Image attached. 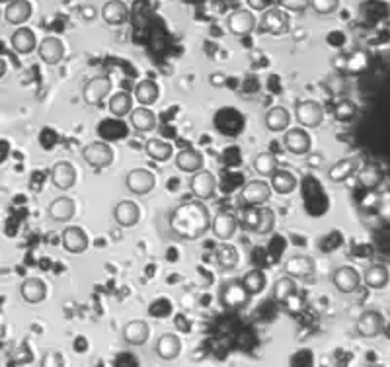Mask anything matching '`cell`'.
I'll return each instance as SVG.
<instances>
[{
  "mask_svg": "<svg viewBox=\"0 0 390 367\" xmlns=\"http://www.w3.org/2000/svg\"><path fill=\"white\" fill-rule=\"evenodd\" d=\"M211 213L203 200H193L174 207L168 219L170 231L183 240H197L211 231Z\"/></svg>",
  "mask_w": 390,
  "mask_h": 367,
  "instance_id": "cell-1",
  "label": "cell"
},
{
  "mask_svg": "<svg viewBox=\"0 0 390 367\" xmlns=\"http://www.w3.org/2000/svg\"><path fill=\"white\" fill-rule=\"evenodd\" d=\"M80 157H82V160L86 162L88 167L96 168V170H102V168L112 167L113 160H115V153H113L110 143L94 141V143H88L86 147H82Z\"/></svg>",
  "mask_w": 390,
  "mask_h": 367,
  "instance_id": "cell-2",
  "label": "cell"
},
{
  "mask_svg": "<svg viewBox=\"0 0 390 367\" xmlns=\"http://www.w3.org/2000/svg\"><path fill=\"white\" fill-rule=\"evenodd\" d=\"M326 112L318 100H301L295 104V120L304 129H316L324 123Z\"/></svg>",
  "mask_w": 390,
  "mask_h": 367,
  "instance_id": "cell-3",
  "label": "cell"
},
{
  "mask_svg": "<svg viewBox=\"0 0 390 367\" xmlns=\"http://www.w3.org/2000/svg\"><path fill=\"white\" fill-rule=\"evenodd\" d=\"M260 27L266 32V34H271V35L287 34V32L291 30V18H289V12L281 8L279 4L269 6L268 10H264V12H261Z\"/></svg>",
  "mask_w": 390,
  "mask_h": 367,
  "instance_id": "cell-4",
  "label": "cell"
},
{
  "mask_svg": "<svg viewBox=\"0 0 390 367\" xmlns=\"http://www.w3.org/2000/svg\"><path fill=\"white\" fill-rule=\"evenodd\" d=\"M110 92H112V77L110 75H98V77H92L82 86V100L88 105H100Z\"/></svg>",
  "mask_w": 390,
  "mask_h": 367,
  "instance_id": "cell-5",
  "label": "cell"
},
{
  "mask_svg": "<svg viewBox=\"0 0 390 367\" xmlns=\"http://www.w3.org/2000/svg\"><path fill=\"white\" fill-rule=\"evenodd\" d=\"M283 147L287 153L295 155V157H306L311 155L312 139L306 133L304 127H287L283 131Z\"/></svg>",
  "mask_w": 390,
  "mask_h": 367,
  "instance_id": "cell-6",
  "label": "cell"
},
{
  "mask_svg": "<svg viewBox=\"0 0 390 367\" xmlns=\"http://www.w3.org/2000/svg\"><path fill=\"white\" fill-rule=\"evenodd\" d=\"M250 297L252 295L248 293V289L244 288L242 280L223 283V285H221V291H219V301H221V305L228 307V309H242V307L248 305Z\"/></svg>",
  "mask_w": 390,
  "mask_h": 367,
  "instance_id": "cell-7",
  "label": "cell"
},
{
  "mask_svg": "<svg viewBox=\"0 0 390 367\" xmlns=\"http://www.w3.org/2000/svg\"><path fill=\"white\" fill-rule=\"evenodd\" d=\"M330 280L339 293H356L359 285L363 283L361 273L353 266H338L336 270L332 271Z\"/></svg>",
  "mask_w": 390,
  "mask_h": 367,
  "instance_id": "cell-8",
  "label": "cell"
},
{
  "mask_svg": "<svg viewBox=\"0 0 390 367\" xmlns=\"http://www.w3.org/2000/svg\"><path fill=\"white\" fill-rule=\"evenodd\" d=\"M190 192L197 198V200H209L217 192V176L211 170L201 168L197 172L190 174Z\"/></svg>",
  "mask_w": 390,
  "mask_h": 367,
  "instance_id": "cell-9",
  "label": "cell"
},
{
  "mask_svg": "<svg viewBox=\"0 0 390 367\" xmlns=\"http://www.w3.org/2000/svg\"><path fill=\"white\" fill-rule=\"evenodd\" d=\"M77 168L69 160H57L51 167L49 172V180H51L53 188L61 190V192H69L77 186Z\"/></svg>",
  "mask_w": 390,
  "mask_h": 367,
  "instance_id": "cell-10",
  "label": "cell"
},
{
  "mask_svg": "<svg viewBox=\"0 0 390 367\" xmlns=\"http://www.w3.org/2000/svg\"><path fill=\"white\" fill-rule=\"evenodd\" d=\"M125 186L133 195H147L155 190L156 176L147 168H133L125 176Z\"/></svg>",
  "mask_w": 390,
  "mask_h": 367,
  "instance_id": "cell-11",
  "label": "cell"
},
{
  "mask_svg": "<svg viewBox=\"0 0 390 367\" xmlns=\"http://www.w3.org/2000/svg\"><path fill=\"white\" fill-rule=\"evenodd\" d=\"M314 271H316V262L308 254L289 256L285 264H283V273L295 278V280H308V278L314 276Z\"/></svg>",
  "mask_w": 390,
  "mask_h": 367,
  "instance_id": "cell-12",
  "label": "cell"
},
{
  "mask_svg": "<svg viewBox=\"0 0 390 367\" xmlns=\"http://www.w3.org/2000/svg\"><path fill=\"white\" fill-rule=\"evenodd\" d=\"M384 328V316L375 309L363 311L356 321V330L361 338H377Z\"/></svg>",
  "mask_w": 390,
  "mask_h": 367,
  "instance_id": "cell-13",
  "label": "cell"
},
{
  "mask_svg": "<svg viewBox=\"0 0 390 367\" xmlns=\"http://www.w3.org/2000/svg\"><path fill=\"white\" fill-rule=\"evenodd\" d=\"M37 53L47 67H57L65 59V44L57 35H47L37 45Z\"/></svg>",
  "mask_w": 390,
  "mask_h": 367,
  "instance_id": "cell-14",
  "label": "cell"
},
{
  "mask_svg": "<svg viewBox=\"0 0 390 367\" xmlns=\"http://www.w3.org/2000/svg\"><path fill=\"white\" fill-rule=\"evenodd\" d=\"M256 26H258V20L252 10H234L233 14L226 18V27L236 37L250 35L256 30Z\"/></svg>",
  "mask_w": 390,
  "mask_h": 367,
  "instance_id": "cell-15",
  "label": "cell"
},
{
  "mask_svg": "<svg viewBox=\"0 0 390 367\" xmlns=\"http://www.w3.org/2000/svg\"><path fill=\"white\" fill-rule=\"evenodd\" d=\"M271 186L261 180H252L240 190V203L242 205H266L271 198Z\"/></svg>",
  "mask_w": 390,
  "mask_h": 367,
  "instance_id": "cell-16",
  "label": "cell"
},
{
  "mask_svg": "<svg viewBox=\"0 0 390 367\" xmlns=\"http://www.w3.org/2000/svg\"><path fill=\"white\" fill-rule=\"evenodd\" d=\"M61 245L69 254H82L88 250L90 238H88L84 228L78 227V225H70L63 231Z\"/></svg>",
  "mask_w": 390,
  "mask_h": 367,
  "instance_id": "cell-17",
  "label": "cell"
},
{
  "mask_svg": "<svg viewBox=\"0 0 390 367\" xmlns=\"http://www.w3.org/2000/svg\"><path fill=\"white\" fill-rule=\"evenodd\" d=\"M123 342L131 346V348H139V346H145L147 340L150 338V324L143 318H135V321H129V323L123 326Z\"/></svg>",
  "mask_w": 390,
  "mask_h": 367,
  "instance_id": "cell-18",
  "label": "cell"
},
{
  "mask_svg": "<svg viewBox=\"0 0 390 367\" xmlns=\"http://www.w3.org/2000/svg\"><path fill=\"white\" fill-rule=\"evenodd\" d=\"M236 228H238V217L233 215V213H226V211L217 213L213 217V221H211V233L221 243L230 240L236 235Z\"/></svg>",
  "mask_w": 390,
  "mask_h": 367,
  "instance_id": "cell-19",
  "label": "cell"
},
{
  "mask_svg": "<svg viewBox=\"0 0 390 367\" xmlns=\"http://www.w3.org/2000/svg\"><path fill=\"white\" fill-rule=\"evenodd\" d=\"M183 350L182 338L176 333H164L160 334V338L156 340L155 352L158 358L162 361H174L176 358H180V354Z\"/></svg>",
  "mask_w": 390,
  "mask_h": 367,
  "instance_id": "cell-20",
  "label": "cell"
},
{
  "mask_svg": "<svg viewBox=\"0 0 390 367\" xmlns=\"http://www.w3.org/2000/svg\"><path fill=\"white\" fill-rule=\"evenodd\" d=\"M47 215L55 223H69L70 219L77 215V203L72 198H67V195L55 198L47 205Z\"/></svg>",
  "mask_w": 390,
  "mask_h": 367,
  "instance_id": "cell-21",
  "label": "cell"
},
{
  "mask_svg": "<svg viewBox=\"0 0 390 367\" xmlns=\"http://www.w3.org/2000/svg\"><path fill=\"white\" fill-rule=\"evenodd\" d=\"M113 219H115V223H117V225L123 228L135 227L141 219L139 205L131 200L119 201V203L113 207Z\"/></svg>",
  "mask_w": 390,
  "mask_h": 367,
  "instance_id": "cell-22",
  "label": "cell"
},
{
  "mask_svg": "<svg viewBox=\"0 0 390 367\" xmlns=\"http://www.w3.org/2000/svg\"><path fill=\"white\" fill-rule=\"evenodd\" d=\"M129 123L135 131L150 133L156 129V114L150 110V105H139L129 112Z\"/></svg>",
  "mask_w": 390,
  "mask_h": 367,
  "instance_id": "cell-23",
  "label": "cell"
},
{
  "mask_svg": "<svg viewBox=\"0 0 390 367\" xmlns=\"http://www.w3.org/2000/svg\"><path fill=\"white\" fill-rule=\"evenodd\" d=\"M357 167H359V158L357 157L339 158L338 162H334V165L328 168L326 178H328V182L332 184L346 182L347 178H351V176L356 174Z\"/></svg>",
  "mask_w": 390,
  "mask_h": 367,
  "instance_id": "cell-24",
  "label": "cell"
},
{
  "mask_svg": "<svg viewBox=\"0 0 390 367\" xmlns=\"http://www.w3.org/2000/svg\"><path fill=\"white\" fill-rule=\"evenodd\" d=\"M20 297L30 305H37L47 297V285L39 278H26L20 283Z\"/></svg>",
  "mask_w": 390,
  "mask_h": 367,
  "instance_id": "cell-25",
  "label": "cell"
},
{
  "mask_svg": "<svg viewBox=\"0 0 390 367\" xmlns=\"http://www.w3.org/2000/svg\"><path fill=\"white\" fill-rule=\"evenodd\" d=\"M174 165L180 172H186V174H193L201 168L205 167V158L201 155L200 150L195 149H183L180 150L176 157H174Z\"/></svg>",
  "mask_w": 390,
  "mask_h": 367,
  "instance_id": "cell-26",
  "label": "cell"
},
{
  "mask_svg": "<svg viewBox=\"0 0 390 367\" xmlns=\"http://www.w3.org/2000/svg\"><path fill=\"white\" fill-rule=\"evenodd\" d=\"M10 45L18 55H30L37 49V37H35L34 30L26 26H20L10 37Z\"/></svg>",
  "mask_w": 390,
  "mask_h": 367,
  "instance_id": "cell-27",
  "label": "cell"
},
{
  "mask_svg": "<svg viewBox=\"0 0 390 367\" xmlns=\"http://www.w3.org/2000/svg\"><path fill=\"white\" fill-rule=\"evenodd\" d=\"M32 2L30 0H12L8 6L4 8V20L12 26H22L32 18Z\"/></svg>",
  "mask_w": 390,
  "mask_h": 367,
  "instance_id": "cell-28",
  "label": "cell"
},
{
  "mask_svg": "<svg viewBox=\"0 0 390 367\" xmlns=\"http://www.w3.org/2000/svg\"><path fill=\"white\" fill-rule=\"evenodd\" d=\"M102 18L110 26H122L129 18V8L123 0H108L102 8Z\"/></svg>",
  "mask_w": 390,
  "mask_h": 367,
  "instance_id": "cell-29",
  "label": "cell"
},
{
  "mask_svg": "<svg viewBox=\"0 0 390 367\" xmlns=\"http://www.w3.org/2000/svg\"><path fill=\"white\" fill-rule=\"evenodd\" d=\"M361 278H363V283L367 285V288L382 289L389 285L390 271L384 264H371V266H367V268H365V271L361 273Z\"/></svg>",
  "mask_w": 390,
  "mask_h": 367,
  "instance_id": "cell-30",
  "label": "cell"
},
{
  "mask_svg": "<svg viewBox=\"0 0 390 367\" xmlns=\"http://www.w3.org/2000/svg\"><path fill=\"white\" fill-rule=\"evenodd\" d=\"M271 178V190L279 195H287V193H293L297 190V176L291 172V170H283V168H278L273 174L269 176Z\"/></svg>",
  "mask_w": 390,
  "mask_h": 367,
  "instance_id": "cell-31",
  "label": "cell"
},
{
  "mask_svg": "<svg viewBox=\"0 0 390 367\" xmlns=\"http://www.w3.org/2000/svg\"><path fill=\"white\" fill-rule=\"evenodd\" d=\"M264 123H266L268 131L283 133L289 127V123H291V114L283 105H273L271 110H268V114L264 117Z\"/></svg>",
  "mask_w": 390,
  "mask_h": 367,
  "instance_id": "cell-32",
  "label": "cell"
},
{
  "mask_svg": "<svg viewBox=\"0 0 390 367\" xmlns=\"http://www.w3.org/2000/svg\"><path fill=\"white\" fill-rule=\"evenodd\" d=\"M279 168L278 157L271 153V150H264V153H258L254 160H252V170L256 172L261 178H269L275 170Z\"/></svg>",
  "mask_w": 390,
  "mask_h": 367,
  "instance_id": "cell-33",
  "label": "cell"
},
{
  "mask_svg": "<svg viewBox=\"0 0 390 367\" xmlns=\"http://www.w3.org/2000/svg\"><path fill=\"white\" fill-rule=\"evenodd\" d=\"M145 153H147V157H150L156 162H166V160L172 158L174 145L162 139H147V143H145Z\"/></svg>",
  "mask_w": 390,
  "mask_h": 367,
  "instance_id": "cell-34",
  "label": "cell"
},
{
  "mask_svg": "<svg viewBox=\"0 0 390 367\" xmlns=\"http://www.w3.org/2000/svg\"><path fill=\"white\" fill-rule=\"evenodd\" d=\"M238 260H240L238 250H236L234 245H228V240L219 246L217 252H215V262H217V266L223 271L234 270L238 266Z\"/></svg>",
  "mask_w": 390,
  "mask_h": 367,
  "instance_id": "cell-35",
  "label": "cell"
},
{
  "mask_svg": "<svg viewBox=\"0 0 390 367\" xmlns=\"http://www.w3.org/2000/svg\"><path fill=\"white\" fill-rule=\"evenodd\" d=\"M108 108H110V114L113 117H127L131 110H133V96H131L129 92H125V90H119V92H115L110 98Z\"/></svg>",
  "mask_w": 390,
  "mask_h": 367,
  "instance_id": "cell-36",
  "label": "cell"
},
{
  "mask_svg": "<svg viewBox=\"0 0 390 367\" xmlns=\"http://www.w3.org/2000/svg\"><path fill=\"white\" fill-rule=\"evenodd\" d=\"M160 96V88L152 79L141 80L139 84L135 86V100L141 105H152Z\"/></svg>",
  "mask_w": 390,
  "mask_h": 367,
  "instance_id": "cell-37",
  "label": "cell"
},
{
  "mask_svg": "<svg viewBox=\"0 0 390 367\" xmlns=\"http://www.w3.org/2000/svg\"><path fill=\"white\" fill-rule=\"evenodd\" d=\"M299 293V285H297L295 278H291V276H285L283 273V278H279L275 281V285H273V299L278 301V303H285L287 299H291L293 295Z\"/></svg>",
  "mask_w": 390,
  "mask_h": 367,
  "instance_id": "cell-38",
  "label": "cell"
},
{
  "mask_svg": "<svg viewBox=\"0 0 390 367\" xmlns=\"http://www.w3.org/2000/svg\"><path fill=\"white\" fill-rule=\"evenodd\" d=\"M242 283L244 288L248 289V293L254 297V295L264 293V289L268 285V278H266V273L261 270H250L242 276Z\"/></svg>",
  "mask_w": 390,
  "mask_h": 367,
  "instance_id": "cell-39",
  "label": "cell"
},
{
  "mask_svg": "<svg viewBox=\"0 0 390 367\" xmlns=\"http://www.w3.org/2000/svg\"><path fill=\"white\" fill-rule=\"evenodd\" d=\"M260 205H244L242 215L238 217V225H242V228L256 235V231L260 227Z\"/></svg>",
  "mask_w": 390,
  "mask_h": 367,
  "instance_id": "cell-40",
  "label": "cell"
},
{
  "mask_svg": "<svg viewBox=\"0 0 390 367\" xmlns=\"http://www.w3.org/2000/svg\"><path fill=\"white\" fill-rule=\"evenodd\" d=\"M357 180L361 186L365 188H369V190H373L377 188L382 180V172L379 170V167H375V165H369V167H363L359 170V174H357Z\"/></svg>",
  "mask_w": 390,
  "mask_h": 367,
  "instance_id": "cell-41",
  "label": "cell"
},
{
  "mask_svg": "<svg viewBox=\"0 0 390 367\" xmlns=\"http://www.w3.org/2000/svg\"><path fill=\"white\" fill-rule=\"evenodd\" d=\"M260 213H261L260 227H258V231H256V235L266 236V235H269L273 228H275L278 215H275V211L271 210V207H268V205H260Z\"/></svg>",
  "mask_w": 390,
  "mask_h": 367,
  "instance_id": "cell-42",
  "label": "cell"
},
{
  "mask_svg": "<svg viewBox=\"0 0 390 367\" xmlns=\"http://www.w3.org/2000/svg\"><path fill=\"white\" fill-rule=\"evenodd\" d=\"M357 114V105L356 102H351V100H339L336 108H334V115H336V120L338 122H351Z\"/></svg>",
  "mask_w": 390,
  "mask_h": 367,
  "instance_id": "cell-43",
  "label": "cell"
},
{
  "mask_svg": "<svg viewBox=\"0 0 390 367\" xmlns=\"http://www.w3.org/2000/svg\"><path fill=\"white\" fill-rule=\"evenodd\" d=\"M311 8L318 16H330L339 8V0H311Z\"/></svg>",
  "mask_w": 390,
  "mask_h": 367,
  "instance_id": "cell-44",
  "label": "cell"
},
{
  "mask_svg": "<svg viewBox=\"0 0 390 367\" xmlns=\"http://www.w3.org/2000/svg\"><path fill=\"white\" fill-rule=\"evenodd\" d=\"M278 4L287 12H295V14L311 8V0H278Z\"/></svg>",
  "mask_w": 390,
  "mask_h": 367,
  "instance_id": "cell-45",
  "label": "cell"
},
{
  "mask_svg": "<svg viewBox=\"0 0 390 367\" xmlns=\"http://www.w3.org/2000/svg\"><path fill=\"white\" fill-rule=\"evenodd\" d=\"M41 366L44 367H63L65 366L63 354L59 350H49L47 354H44V358H41Z\"/></svg>",
  "mask_w": 390,
  "mask_h": 367,
  "instance_id": "cell-46",
  "label": "cell"
},
{
  "mask_svg": "<svg viewBox=\"0 0 390 367\" xmlns=\"http://www.w3.org/2000/svg\"><path fill=\"white\" fill-rule=\"evenodd\" d=\"M78 14H80V18H82L84 22H94L100 12H98V8H96L94 4H84V6H80Z\"/></svg>",
  "mask_w": 390,
  "mask_h": 367,
  "instance_id": "cell-47",
  "label": "cell"
},
{
  "mask_svg": "<svg viewBox=\"0 0 390 367\" xmlns=\"http://www.w3.org/2000/svg\"><path fill=\"white\" fill-rule=\"evenodd\" d=\"M273 4H278V0H248V6L252 10H258V12H264Z\"/></svg>",
  "mask_w": 390,
  "mask_h": 367,
  "instance_id": "cell-48",
  "label": "cell"
},
{
  "mask_svg": "<svg viewBox=\"0 0 390 367\" xmlns=\"http://www.w3.org/2000/svg\"><path fill=\"white\" fill-rule=\"evenodd\" d=\"M283 305L287 307V311H291V313H299V311H301V307H303V299H301V295L297 293V295H293L291 299H287Z\"/></svg>",
  "mask_w": 390,
  "mask_h": 367,
  "instance_id": "cell-49",
  "label": "cell"
},
{
  "mask_svg": "<svg viewBox=\"0 0 390 367\" xmlns=\"http://www.w3.org/2000/svg\"><path fill=\"white\" fill-rule=\"evenodd\" d=\"M209 84L213 88H223L226 84V75L225 72H213L209 77Z\"/></svg>",
  "mask_w": 390,
  "mask_h": 367,
  "instance_id": "cell-50",
  "label": "cell"
},
{
  "mask_svg": "<svg viewBox=\"0 0 390 367\" xmlns=\"http://www.w3.org/2000/svg\"><path fill=\"white\" fill-rule=\"evenodd\" d=\"M6 70H8V65H6V61H4V59H0V79H4Z\"/></svg>",
  "mask_w": 390,
  "mask_h": 367,
  "instance_id": "cell-51",
  "label": "cell"
},
{
  "mask_svg": "<svg viewBox=\"0 0 390 367\" xmlns=\"http://www.w3.org/2000/svg\"><path fill=\"white\" fill-rule=\"evenodd\" d=\"M225 2H240V0H225Z\"/></svg>",
  "mask_w": 390,
  "mask_h": 367,
  "instance_id": "cell-52",
  "label": "cell"
},
{
  "mask_svg": "<svg viewBox=\"0 0 390 367\" xmlns=\"http://www.w3.org/2000/svg\"><path fill=\"white\" fill-rule=\"evenodd\" d=\"M0 14H2V10H0Z\"/></svg>",
  "mask_w": 390,
  "mask_h": 367,
  "instance_id": "cell-53",
  "label": "cell"
}]
</instances>
